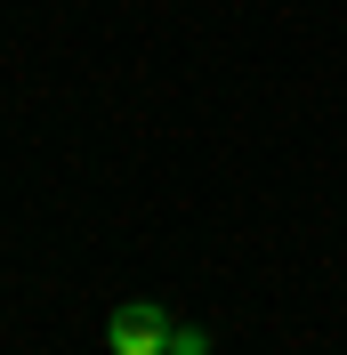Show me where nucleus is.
I'll return each instance as SVG.
<instances>
[{
  "instance_id": "obj_2",
  "label": "nucleus",
  "mask_w": 347,
  "mask_h": 355,
  "mask_svg": "<svg viewBox=\"0 0 347 355\" xmlns=\"http://www.w3.org/2000/svg\"><path fill=\"white\" fill-rule=\"evenodd\" d=\"M162 355H210V331H194V323H178V331H170V347H162Z\"/></svg>"
},
{
  "instance_id": "obj_1",
  "label": "nucleus",
  "mask_w": 347,
  "mask_h": 355,
  "mask_svg": "<svg viewBox=\"0 0 347 355\" xmlns=\"http://www.w3.org/2000/svg\"><path fill=\"white\" fill-rule=\"evenodd\" d=\"M170 331H178V323L153 307V299H130V307H113L105 347H113V355H162V347H170Z\"/></svg>"
}]
</instances>
